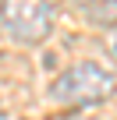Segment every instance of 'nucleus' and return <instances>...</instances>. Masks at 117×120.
I'll use <instances>...</instances> for the list:
<instances>
[{"label": "nucleus", "instance_id": "nucleus-1", "mask_svg": "<svg viewBox=\"0 0 117 120\" xmlns=\"http://www.w3.org/2000/svg\"><path fill=\"white\" fill-rule=\"evenodd\" d=\"M117 88V78L110 71H103L92 60L68 67L64 74H57V81L50 85V99L61 106H96L103 99H110Z\"/></svg>", "mask_w": 117, "mask_h": 120}, {"label": "nucleus", "instance_id": "nucleus-2", "mask_svg": "<svg viewBox=\"0 0 117 120\" xmlns=\"http://www.w3.org/2000/svg\"><path fill=\"white\" fill-rule=\"evenodd\" d=\"M0 25L21 46H36L50 35L53 18L46 0H0Z\"/></svg>", "mask_w": 117, "mask_h": 120}, {"label": "nucleus", "instance_id": "nucleus-3", "mask_svg": "<svg viewBox=\"0 0 117 120\" xmlns=\"http://www.w3.org/2000/svg\"><path fill=\"white\" fill-rule=\"evenodd\" d=\"M85 14H89V21H96V25H117V0H85Z\"/></svg>", "mask_w": 117, "mask_h": 120}, {"label": "nucleus", "instance_id": "nucleus-4", "mask_svg": "<svg viewBox=\"0 0 117 120\" xmlns=\"http://www.w3.org/2000/svg\"><path fill=\"white\" fill-rule=\"evenodd\" d=\"M106 46H110V53L117 56V25H113V35H110V42H106Z\"/></svg>", "mask_w": 117, "mask_h": 120}]
</instances>
